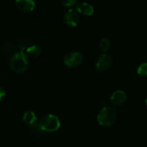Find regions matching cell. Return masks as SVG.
<instances>
[{"mask_svg": "<svg viewBox=\"0 0 147 147\" xmlns=\"http://www.w3.org/2000/svg\"><path fill=\"white\" fill-rule=\"evenodd\" d=\"M9 64L10 69L16 73H23L28 67V56L22 51L16 52L9 57Z\"/></svg>", "mask_w": 147, "mask_h": 147, "instance_id": "obj_1", "label": "cell"}, {"mask_svg": "<svg viewBox=\"0 0 147 147\" xmlns=\"http://www.w3.org/2000/svg\"><path fill=\"white\" fill-rule=\"evenodd\" d=\"M61 122L59 118L53 114H47L43 115L39 121L38 128L41 132L53 133L60 127Z\"/></svg>", "mask_w": 147, "mask_h": 147, "instance_id": "obj_2", "label": "cell"}, {"mask_svg": "<svg viewBox=\"0 0 147 147\" xmlns=\"http://www.w3.org/2000/svg\"><path fill=\"white\" fill-rule=\"evenodd\" d=\"M116 118H117V113L115 109L109 106L102 107L96 116L97 122L102 127L112 126L115 122Z\"/></svg>", "mask_w": 147, "mask_h": 147, "instance_id": "obj_3", "label": "cell"}, {"mask_svg": "<svg viewBox=\"0 0 147 147\" xmlns=\"http://www.w3.org/2000/svg\"><path fill=\"white\" fill-rule=\"evenodd\" d=\"M84 56L79 51H71L64 57V64L70 68H74L82 64Z\"/></svg>", "mask_w": 147, "mask_h": 147, "instance_id": "obj_4", "label": "cell"}, {"mask_svg": "<svg viewBox=\"0 0 147 147\" xmlns=\"http://www.w3.org/2000/svg\"><path fill=\"white\" fill-rule=\"evenodd\" d=\"M112 62H113L112 57L107 53H102L96 59V63H95L96 69L97 71L104 72L111 67Z\"/></svg>", "mask_w": 147, "mask_h": 147, "instance_id": "obj_5", "label": "cell"}, {"mask_svg": "<svg viewBox=\"0 0 147 147\" xmlns=\"http://www.w3.org/2000/svg\"><path fill=\"white\" fill-rule=\"evenodd\" d=\"M63 18H64L65 24L71 27H76L79 23V21H80L79 13L72 8L67 9L65 12Z\"/></svg>", "mask_w": 147, "mask_h": 147, "instance_id": "obj_6", "label": "cell"}, {"mask_svg": "<svg viewBox=\"0 0 147 147\" xmlns=\"http://www.w3.org/2000/svg\"><path fill=\"white\" fill-rule=\"evenodd\" d=\"M22 121L24 124L31 128H38L39 120L36 116V114L34 111L28 110L22 115Z\"/></svg>", "mask_w": 147, "mask_h": 147, "instance_id": "obj_7", "label": "cell"}, {"mask_svg": "<svg viewBox=\"0 0 147 147\" xmlns=\"http://www.w3.org/2000/svg\"><path fill=\"white\" fill-rule=\"evenodd\" d=\"M127 95L124 90H116L111 94L109 100L111 103H113L114 105H121L127 100Z\"/></svg>", "mask_w": 147, "mask_h": 147, "instance_id": "obj_8", "label": "cell"}, {"mask_svg": "<svg viewBox=\"0 0 147 147\" xmlns=\"http://www.w3.org/2000/svg\"><path fill=\"white\" fill-rule=\"evenodd\" d=\"M76 10L79 14H82L84 16H91L94 13L95 9L91 3L88 2H81L76 5Z\"/></svg>", "mask_w": 147, "mask_h": 147, "instance_id": "obj_9", "label": "cell"}, {"mask_svg": "<svg viewBox=\"0 0 147 147\" xmlns=\"http://www.w3.org/2000/svg\"><path fill=\"white\" fill-rule=\"evenodd\" d=\"M16 5L23 12H31L35 8V2L33 0H16Z\"/></svg>", "mask_w": 147, "mask_h": 147, "instance_id": "obj_10", "label": "cell"}, {"mask_svg": "<svg viewBox=\"0 0 147 147\" xmlns=\"http://www.w3.org/2000/svg\"><path fill=\"white\" fill-rule=\"evenodd\" d=\"M26 55L28 57L30 58H37L40 55L41 53V48L39 45L34 44L29 46L27 49H26Z\"/></svg>", "mask_w": 147, "mask_h": 147, "instance_id": "obj_11", "label": "cell"}, {"mask_svg": "<svg viewBox=\"0 0 147 147\" xmlns=\"http://www.w3.org/2000/svg\"><path fill=\"white\" fill-rule=\"evenodd\" d=\"M99 44H100V47H101L102 51L104 52V53L109 51L110 49V47H111V45H112L111 40L109 38H107V37L102 38L100 40V43Z\"/></svg>", "mask_w": 147, "mask_h": 147, "instance_id": "obj_12", "label": "cell"}, {"mask_svg": "<svg viewBox=\"0 0 147 147\" xmlns=\"http://www.w3.org/2000/svg\"><path fill=\"white\" fill-rule=\"evenodd\" d=\"M137 73L140 76L147 77V62H144L140 65L137 68Z\"/></svg>", "mask_w": 147, "mask_h": 147, "instance_id": "obj_13", "label": "cell"}, {"mask_svg": "<svg viewBox=\"0 0 147 147\" xmlns=\"http://www.w3.org/2000/svg\"><path fill=\"white\" fill-rule=\"evenodd\" d=\"M60 3L65 7H72L78 4L76 0H61Z\"/></svg>", "mask_w": 147, "mask_h": 147, "instance_id": "obj_14", "label": "cell"}, {"mask_svg": "<svg viewBox=\"0 0 147 147\" xmlns=\"http://www.w3.org/2000/svg\"><path fill=\"white\" fill-rule=\"evenodd\" d=\"M5 96H6V92H5L4 89L2 86H0V102L2 100H3V98L5 97Z\"/></svg>", "mask_w": 147, "mask_h": 147, "instance_id": "obj_15", "label": "cell"}, {"mask_svg": "<svg viewBox=\"0 0 147 147\" xmlns=\"http://www.w3.org/2000/svg\"><path fill=\"white\" fill-rule=\"evenodd\" d=\"M145 103H146V105L147 106V97L145 99Z\"/></svg>", "mask_w": 147, "mask_h": 147, "instance_id": "obj_16", "label": "cell"}]
</instances>
